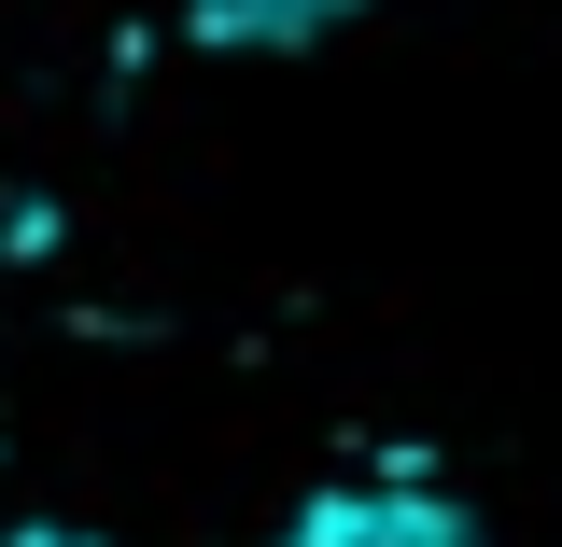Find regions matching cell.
I'll use <instances>...</instances> for the list:
<instances>
[{
	"mask_svg": "<svg viewBox=\"0 0 562 547\" xmlns=\"http://www.w3.org/2000/svg\"><path fill=\"white\" fill-rule=\"evenodd\" d=\"M281 547H479V520L422 478H338L281 520Z\"/></svg>",
	"mask_w": 562,
	"mask_h": 547,
	"instance_id": "1",
	"label": "cell"
},
{
	"mask_svg": "<svg viewBox=\"0 0 562 547\" xmlns=\"http://www.w3.org/2000/svg\"><path fill=\"white\" fill-rule=\"evenodd\" d=\"M351 0H183V29L225 43V57H281V43H324Z\"/></svg>",
	"mask_w": 562,
	"mask_h": 547,
	"instance_id": "2",
	"label": "cell"
},
{
	"mask_svg": "<svg viewBox=\"0 0 562 547\" xmlns=\"http://www.w3.org/2000/svg\"><path fill=\"white\" fill-rule=\"evenodd\" d=\"M0 547H99V534H0Z\"/></svg>",
	"mask_w": 562,
	"mask_h": 547,
	"instance_id": "3",
	"label": "cell"
}]
</instances>
